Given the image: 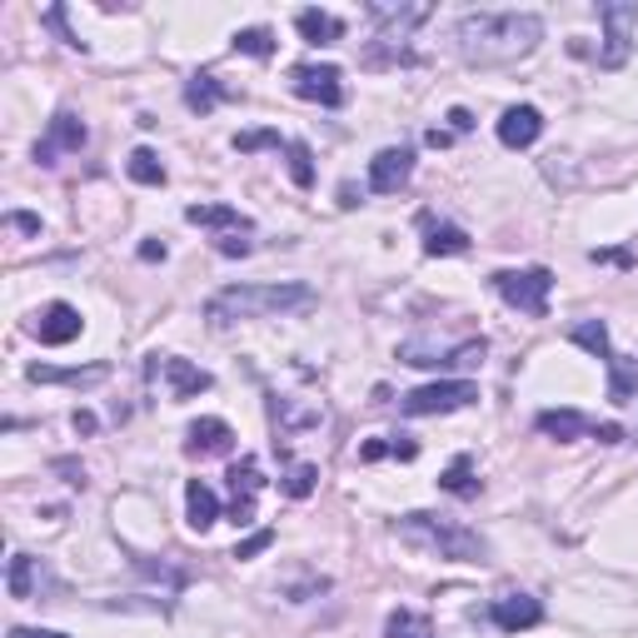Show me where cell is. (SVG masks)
<instances>
[{
    "label": "cell",
    "instance_id": "cell-47",
    "mask_svg": "<svg viewBox=\"0 0 638 638\" xmlns=\"http://www.w3.org/2000/svg\"><path fill=\"white\" fill-rule=\"evenodd\" d=\"M140 259H150V265H155V259H165V245H155V240H146V245H140Z\"/></svg>",
    "mask_w": 638,
    "mask_h": 638
},
{
    "label": "cell",
    "instance_id": "cell-7",
    "mask_svg": "<svg viewBox=\"0 0 638 638\" xmlns=\"http://www.w3.org/2000/svg\"><path fill=\"white\" fill-rule=\"evenodd\" d=\"M599 21H604V45H599V66L604 70H624L634 56V31H638V5L628 0H604L599 5Z\"/></svg>",
    "mask_w": 638,
    "mask_h": 638
},
{
    "label": "cell",
    "instance_id": "cell-2",
    "mask_svg": "<svg viewBox=\"0 0 638 638\" xmlns=\"http://www.w3.org/2000/svg\"><path fill=\"white\" fill-rule=\"evenodd\" d=\"M310 304H314L310 285H230V290L205 300V325L230 329L245 325V320H275V314L290 310H310Z\"/></svg>",
    "mask_w": 638,
    "mask_h": 638
},
{
    "label": "cell",
    "instance_id": "cell-39",
    "mask_svg": "<svg viewBox=\"0 0 638 638\" xmlns=\"http://www.w3.org/2000/svg\"><path fill=\"white\" fill-rule=\"evenodd\" d=\"M56 474H66L70 489H85V469H80L76 460H56Z\"/></svg>",
    "mask_w": 638,
    "mask_h": 638
},
{
    "label": "cell",
    "instance_id": "cell-25",
    "mask_svg": "<svg viewBox=\"0 0 638 638\" xmlns=\"http://www.w3.org/2000/svg\"><path fill=\"white\" fill-rule=\"evenodd\" d=\"M45 583V569L35 573V559L31 554H11V569H5V594L11 599H35Z\"/></svg>",
    "mask_w": 638,
    "mask_h": 638
},
{
    "label": "cell",
    "instance_id": "cell-14",
    "mask_svg": "<svg viewBox=\"0 0 638 638\" xmlns=\"http://www.w3.org/2000/svg\"><path fill=\"white\" fill-rule=\"evenodd\" d=\"M235 449V429L224 425V419H195L190 434H185V454L190 460H220Z\"/></svg>",
    "mask_w": 638,
    "mask_h": 638
},
{
    "label": "cell",
    "instance_id": "cell-33",
    "mask_svg": "<svg viewBox=\"0 0 638 638\" xmlns=\"http://www.w3.org/2000/svg\"><path fill=\"white\" fill-rule=\"evenodd\" d=\"M269 146H290V140H280V130H240L235 135L240 155H250V150H269Z\"/></svg>",
    "mask_w": 638,
    "mask_h": 638
},
{
    "label": "cell",
    "instance_id": "cell-6",
    "mask_svg": "<svg viewBox=\"0 0 638 638\" xmlns=\"http://www.w3.org/2000/svg\"><path fill=\"white\" fill-rule=\"evenodd\" d=\"M484 355H489V345H484L479 335L460 339V345H425V339H404L399 345V359L404 364H415V370H474V364H484Z\"/></svg>",
    "mask_w": 638,
    "mask_h": 638
},
{
    "label": "cell",
    "instance_id": "cell-40",
    "mask_svg": "<svg viewBox=\"0 0 638 638\" xmlns=\"http://www.w3.org/2000/svg\"><path fill=\"white\" fill-rule=\"evenodd\" d=\"M449 130H454V135H469L474 130V115L464 111V105H454V111H449Z\"/></svg>",
    "mask_w": 638,
    "mask_h": 638
},
{
    "label": "cell",
    "instance_id": "cell-31",
    "mask_svg": "<svg viewBox=\"0 0 638 638\" xmlns=\"http://www.w3.org/2000/svg\"><path fill=\"white\" fill-rule=\"evenodd\" d=\"M285 155H290V179L300 185V190H310V185H314V155H310V146H304V140H290V146H285Z\"/></svg>",
    "mask_w": 638,
    "mask_h": 638
},
{
    "label": "cell",
    "instance_id": "cell-9",
    "mask_svg": "<svg viewBox=\"0 0 638 638\" xmlns=\"http://www.w3.org/2000/svg\"><path fill=\"white\" fill-rule=\"evenodd\" d=\"M85 140H90L85 120H80L76 111H56V115H50L45 140L35 146V160H40V165H56V155H80V150H85Z\"/></svg>",
    "mask_w": 638,
    "mask_h": 638
},
{
    "label": "cell",
    "instance_id": "cell-44",
    "mask_svg": "<svg viewBox=\"0 0 638 638\" xmlns=\"http://www.w3.org/2000/svg\"><path fill=\"white\" fill-rule=\"evenodd\" d=\"M70 425H76V434H95V415H90V409H76Z\"/></svg>",
    "mask_w": 638,
    "mask_h": 638
},
{
    "label": "cell",
    "instance_id": "cell-23",
    "mask_svg": "<svg viewBox=\"0 0 638 638\" xmlns=\"http://www.w3.org/2000/svg\"><path fill=\"white\" fill-rule=\"evenodd\" d=\"M294 31H300L310 45H339L345 40V21L329 15V11H300L294 15Z\"/></svg>",
    "mask_w": 638,
    "mask_h": 638
},
{
    "label": "cell",
    "instance_id": "cell-34",
    "mask_svg": "<svg viewBox=\"0 0 638 638\" xmlns=\"http://www.w3.org/2000/svg\"><path fill=\"white\" fill-rule=\"evenodd\" d=\"M380 460H394V439L384 434V439H364L359 444V464H380Z\"/></svg>",
    "mask_w": 638,
    "mask_h": 638
},
{
    "label": "cell",
    "instance_id": "cell-15",
    "mask_svg": "<svg viewBox=\"0 0 638 638\" xmlns=\"http://www.w3.org/2000/svg\"><path fill=\"white\" fill-rule=\"evenodd\" d=\"M538 135H544V115H538L534 105H509V111L499 115V146L529 150Z\"/></svg>",
    "mask_w": 638,
    "mask_h": 638
},
{
    "label": "cell",
    "instance_id": "cell-28",
    "mask_svg": "<svg viewBox=\"0 0 638 638\" xmlns=\"http://www.w3.org/2000/svg\"><path fill=\"white\" fill-rule=\"evenodd\" d=\"M384 638H439V634L425 614H415V608H394V614L384 618Z\"/></svg>",
    "mask_w": 638,
    "mask_h": 638
},
{
    "label": "cell",
    "instance_id": "cell-8",
    "mask_svg": "<svg viewBox=\"0 0 638 638\" xmlns=\"http://www.w3.org/2000/svg\"><path fill=\"white\" fill-rule=\"evenodd\" d=\"M290 90L300 95V101H310V105L339 111V105H345V70H339V66H314V60H304V66L290 70Z\"/></svg>",
    "mask_w": 638,
    "mask_h": 638
},
{
    "label": "cell",
    "instance_id": "cell-18",
    "mask_svg": "<svg viewBox=\"0 0 638 638\" xmlns=\"http://www.w3.org/2000/svg\"><path fill=\"white\" fill-rule=\"evenodd\" d=\"M185 514H190L195 534H210V529L220 524V494H214L205 479H190L185 484Z\"/></svg>",
    "mask_w": 638,
    "mask_h": 638
},
{
    "label": "cell",
    "instance_id": "cell-26",
    "mask_svg": "<svg viewBox=\"0 0 638 638\" xmlns=\"http://www.w3.org/2000/svg\"><path fill=\"white\" fill-rule=\"evenodd\" d=\"M439 489L454 494V499H479V479H474L469 454H454V460H449V469L439 474Z\"/></svg>",
    "mask_w": 638,
    "mask_h": 638
},
{
    "label": "cell",
    "instance_id": "cell-11",
    "mask_svg": "<svg viewBox=\"0 0 638 638\" xmlns=\"http://www.w3.org/2000/svg\"><path fill=\"white\" fill-rule=\"evenodd\" d=\"M35 339L40 345H50V349H60V345H70V339H80V329H85V320H80V310L76 304H66V300H56V304H45L40 314H35L31 325Z\"/></svg>",
    "mask_w": 638,
    "mask_h": 638
},
{
    "label": "cell",
    "instance_id": "cell-13",
    "mask_svg": "<svg viewBox=\"0 0 638 638\" xmlns=\"http://www.w3.org/2000/svg\"><path fill=\"white\" fill-rule=\"evenodd\" d=\"M489 618L499 634H524V628L544 624V604H538L534 594H504L489 604Z\"/></svg>",
    "mask_w": 638,
    "mask_h": 638
},
{
    "label": "cell",
    "instance_id": "cell-32",
    "mask_svg": "<svg viewBox=\"0 0 638 638\" xmlns=\"http://www.w3.org/2000/svg\"><path fill=\"white\" fill-rule=\"evenodd\" d=\"M314 484H320V469H314V464H290V469H285V494H290V499H310Z\"/></svg>",
    "mask_w": 638,
    "mask_h": 638
},
{
    "label": "cell",
    "instance_id": "cell-4",
    "mask_svg": "<svg viewBox=\"0 0 638 638\" xmlns=\"http://www.w3.org/2000/svg\"><path fill=\"white\" fill-rule=\"evenodd\" d=\"M494 294L519 314H534L544 320L549 314V294H554V275L544 265H529V269H494Z\"/></svg>",
    "mask_w": 638,
    "mask_h": 638
},
{
    "label": "cell",
    "instance_id": "cell-46",
    "mask_svg": "<svg viewBox=\"0 0 638 638\" xmlns=\"http://www.w3.org/2000/svg\"><path fill=\"white\" fill-rule=\"evenodd\" d=\"M339 205H345V210H355V205H359V190H355V185H349V179H345V185H339Z\"/></svg>",
    "mask_w": 638,
    "mask_h": 638
},
{
    "label": "cell",
    "instance_id": "cell-10",
    "mask_svg": "<svg viewBox=\"0 0 638 638\" xmlns=\"http://www.w3.org/2000/svg\"><path fill=\"white\" fill-rule=\"evenodd\" d=\"M230 519H235L240 529L245 524H255V499H259V489H265V479H259V460H235L230 464Z\"/></svg>",
    "mask_w": 638,
    "mask_h": 638
},
{
    "label": "cell",
    "instance_id": "cell-37",
    "mask_svg": "<svg viewBox=\"0 0 638 638\" xmlns=\"http://www.w3.org/2000/svg\"><path fill=\"white\" fill-rule=\"evenodd\" d=\"M214 250H220L224 259H240V255H250L255 245H250V240H240V235H220V240H214Z\"/></svg>",
    "mask_w": 638,
    "mask_h": 638
},
{
    "label": "cell",
    "instance_id": "cell-42",
    "mask_svg": "<svg viewBox=\"0 0 638 638\" xmlns=\"http://www.w3.org/2000/svg\"><path fill=\"white\" fill-rule=\"evenodd\" d=\"M594 439L599 444H618V439H624V425H594Z\"/></svg>",
    "mask_w": 638,
    "mask_h": 638
},
{
    "label": "cell",
    "instance_id": "cell-38",
    "mask_svg": "<svg viewBox=\"0 0 638 638\" xmlns=\"http://www.w3.org/2000/svg\"><path fill=\"white\" fill-rule=\"evenodd\" d=\"M5 224H11V230H21V235H40V214L11 210V214H5Z\"/></svg>",
    "mask_w": 638,
    "mask_h": 638
},
{
    "label": "cell",
    "instance_id": "cell-5",
    "mask_svg": "<svg viewBox=\"0 0 638 638\" xmlns=\"http://www.w3.org/2000/svg\"><path fill=\"white\" fill-rule=\"evenodd\" d=\"M479 399V384L474 380H439V384H419V390L399 394V415L425 419V415H454V409H469Z\"/></svg>",
    "mask_w": 638,
    "mask_h": 638
},
{
    "label": "cell",
    "instance_id": "cell-20",
    "mask_svg": "<svg viewBox=\"0 0 638 638\" xmlns=\"http://www.w3.org/2000/svg\"><path fill=\"white\" fill-rule=\"evenodd\" d=\"M25 380L35 384H70V390H90V384L111 380V364H85V370H56V364H31Z\"/></svg>",
    "mask_w": 638,
    "mask_h": 638
},
{
    "label": "cell",
    "instance_id": "cell-29",
    "mask_svg": "<svg viewBox=\"0 0 638 638\" xmlns=\"http://www.w3.org/2000/svg\"><path fill=\"white\" fill-rule=\"evenodd\" d=\"M235 50L250 60H269L275 56V31H265V25H245V31H235Z\"/></svg>",
    "mask_w": 638,
    "mask_h": 638
},
{
    "label": "cell",
    "instance_id": "cell-22",
    "mask_svg": "<svg viewBox=\"0 0 638 638\" xmlns=\"http://www.w3.org/2000/svg\"><path fill=\"white\" fill-rule=\"evenodd\" d=\"M534 429L538 434H549V439H559V444H569V439H579V434H594V425H589L579 409H538Z\"/></svg>",
    "mask_w": 638,
    "mask_h": 638
},
{
    "label": "cell",
    "instance_id": "cell-19",
    "mask_svg": "<svg viewBox=\"0 0 638 638\" xmlns=\"http://www.w3.org/2000/svg\"><path fill=\"white\" fill-rule=\"evenodd\" d=\"M185 220L205 224V230H224V235H250V230H255V220H250V214H240L235 205H190V210H185Z\"/></svg>",
    "mask_w": 638,
    "mask_h": 638
},
{
    "label": "cell",
    "instance_id": "cell-1",
    "mask_svg": "<svg viewBox=\"0 0 638 638\" xmlns=\"http://www.w3.org/2000/svg\"><path fill=\"white\" fill-rule=\"evenodd\" d=\"M544 40V21L534 11H469L454 21V50L464 66H514Z\"/></svg>",
    "mask_w": 638,
    "mask_h": 638
},
{
    "label": "cell",
    "instance_id": "cell-3",
    "mask_svg": "<svg viewBox=\"0 0 638 638\" xmlns=\"http://www.w3.org/2000/svg\"><path fill=\"white\" fill-rule=\"evenodd\" d=\"M394 534L425 554H439L449 564H484V554H489V544L469 524H460V519H449V514H429V509L394 519Z\"/></svg>",
    "mask_w": 638,
    "mask_h": 638
},
{
    "label": "cell",
    "instance_id": "cell-43",
    "mask_svg": "<svg viewBox=\"0 0 638 638\" xmlns=\"http://www.w3.org/2000/svg\"><path fill=\"white\" fill-rule=\"evenodd\" d=\"M5 638H66V634H56V628H11Z\"/></svg>",
    "mask_w": 638,
    "mask_h": 638
},
{
    "label": "cell",
    "instance_id": "cell-12",
    "mask_svg": "<svg viewBox=\"0 0 638 638\" xmlns=\"http://www.w3.org/2000/svg\"><path fill=\"white\" fill-rule=\"evenodd\" d=\"M415 175V150L409 146H390L370 160V190L374 195H399Z\"/></svg>",
    "mask_w": 638,
    "mask_h": 638
},
{
    "label": "cell",
    "instance_id": "cell-27",
    "mask_svg": "<svg viewBox=\"0 0 638 638\" xmlns=\"http://www.w3.org/2000/svg\"><path fill=\"white\" fill-rule=\"evenodd\" d=\"M608 399L614 404H628L638 394V364H628L624 355H608Z\"/></svg>",
    "mask_w": 638,
    "mask_h": 638
},
{
    "label": "cell",
    "instance_id": "cell-30",
    "mask_svg": "<svg viewBox=\"0 0 638 638\" xmlns=\"http://www.w3.org/2000/svg\"><path fill=\"white\" fill-rule=\"evenodd\" d=\"M125 170H130L135 185H165V165H160V155L155 150H146V146L125 160Z\"/></svg>",
    "mask_w": 638,
    "mask_h": 638
},
{
    "label": "cell",
    "instance_id": "cell-17",
    "mask_svg": "<svg viewBox=\"0 0 638 638\" xmlns=\"http://www.w3.org/2000/svg\"><path fill=\"white\" fill-rule=\"evenodd\" d=\"M419 230H425V255L429 259H449V255H469V235H464L460 224L449 220H434V214H419Z\"/></svg>",
    "mask_w": 638,
    "mask_h": 638
},
{
    "label": "cell",
    "instance_id": "cell-35",
    "mask_svg": "<svg viewBox=\"0 0 638 638\" xmlns=\"http://www.w3.org/2000/svg\"><path fill=\"white\" fill-rule=\"evenodd\" d=\"M269 544H275V529H259V534H250L245 544H235V559H255V554H265Z\"/></svg>",
    "mask_w": 638,
    "mask_h": 638
},
{
    "label": "cell",
    "instance_id": "cell-41",
    "mask_svg": "<svg viewBox=\"0 0 638 638\" xmlns=\"http://www.w3.org/2000/svg\"><path fill=\"white\" fill-rule=\"evenodd\" d=\"M594 259H599V265H618V269L634 265V255H628V250H594Z\"/></svg>",
    "mask_w": 638,
    "mask_h": 638
},
{
    "label": "cell",
    "instance_id": "cell-36",
    "mask_svg": "<svg viewBox=\"0 0 638 638\" xmlns=\"http://www.w3.org/2000/svg\"><path fill=\"white\" fill-rule=\"evenodd\" d=\"M45 25H56V31H60V40H66L70 50H85V40L66 31V5H50V11H45Z\"/></svg>",
    "mask_w": 638,
    "mask_h": 638
},
{
    "label": "cell",
    "instance_id": "cell-21",
    "mask_svg": "<svg viewBox=\"0 0 638 638\" xmlns=\"http://www.w3.org/2000/svg\"><path fill=\"white\" fill-rule=\"evenodd\" d=\"M165 380H170V399H195V394L210 390V374L200 370V364H190V359H175L165 355Z\"/></svg>",
    "mask_w": 638,
    "mask_h": 638
},
{
    "label": "cell",
    "instance_id": "cell-24",
    "mask_svg": "<svg viewBox=\"0 0 638 638\" xmlns=\"http://www.w3.org/2000/svg\"><path fill=\"white\" fill-rule=\"evenodd\" d=\"M220 101H235V90L220 85L210 70H205V76H190V85H185V105H190L195 115H210Z\"/></svg>",
    "mask_w": 638,
    "mask_h": 638
},
{
    "label": "cell",
    "instance_id": "cell-45",
    "mask_svg": "<svg viewBox=\"0 0 638 638\" xmlns=\"http://www.w3.org/2000/svg\"><path fill=\"white\" fill-rule=\"evenodd\" d=\"M425 140H429L434 150H444V146H454V130H439V125H434V130H429Z\"/></svg>",
    "mask_w": 638,
    "mask_h": 638
},
{
    "label": "cell",
    "instance_id": "cell-16",
    "mask_svg": "<svg viewBox=\"0 0 638 638\" xmlns=\"http://www.w3.org/2000/svg\"><path fill=\"white\" fill-rule=\"evenodd\" d=\"M370 21L380 25V35H374V45L384 40H409V25L429 21V5H370Z\"/></svg>",
    "mask_w": 638,
    "mask_h": 638
}]
</instances>
